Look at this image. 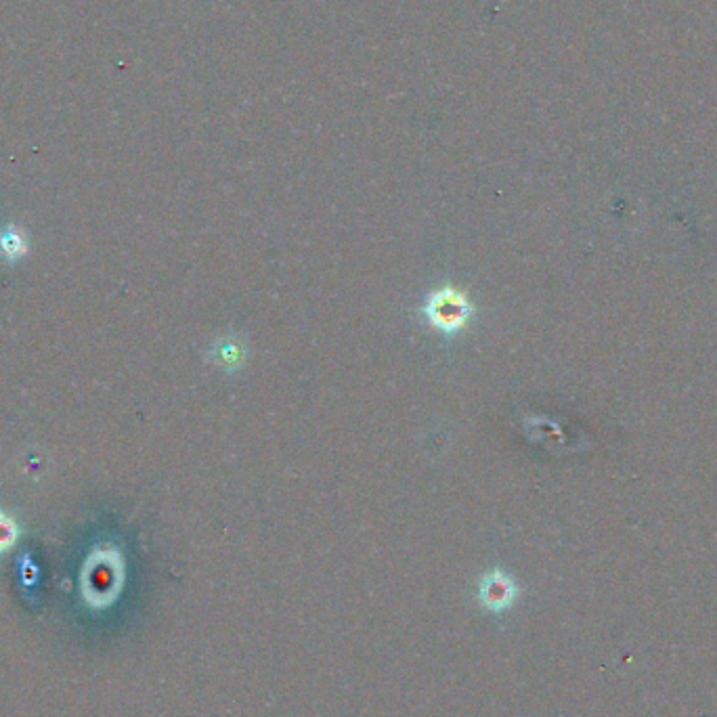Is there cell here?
Wrapping results in <instances>:
<instances>
[{"mask_svg":"<svg viewBox=\"0 0 717 717\" xmlns=\"http://www.w3.org/2000/svg\"><path fill=\"white\" fill-rule=\"evenodd\" d=\"M422 315L432 330H437L443 336H458L468 328L476 315V309L466 292L453 286H443L426 296Z\"/></svg>","mask_w":717,"mask_h":717,"instance_id":"cell-1","label":"cell"},{"mask_svg":"<svg viewBox=\"0 0 717 717\" xmlns=\"http://www.w3.org/2000/svg\"><path fill=\"white\" fill-rule=\"evenodd\" d=\"M208 357L212 363L225 369V372H235V369H239L246 363L248 349H246V344L235 334H225L223 338H219L210 346Z\"/></svg>","mask_w":717,"mask_h":717,"instance_id":"cell-2","label":"cell"},{"mask_svg":"<svg viewBox=\"0 0 717 717\" xmlns=\"http://www.w3.org/2000/svg\"><path fill=\"white\" fill-rule=\"evenodd\" d=\"M478 596H481L483 604H487L489 608H495L497 611V608H506L514 600L516 585L506 573L491 571L487 577H483Z\"/></svg>","mask_w":717,"mask_h":717,"instance_id":"cell-3","label":"cell"},{"mask_svg":"<svg viewBox=\"0 0 717 717\" xmlns=\"http://www.w3.org/2000/svg\"><path fill=\"white\" fill-rule=\"evenodd\" d=\"M28 252L30 244L24 231L13 225L0 229V256H5L9 263H15V260L28 256Z\"/></svg>","mask_w":717,"mask_h":717,"instance_id":"cell-4","label":"cell"},{"mask_svg":"<svg viewBox=\"0 0 717 717\" xmlns=\"http://www.w3.org/2000/svg\"><path fill=\"white\" fill-rule=\"evenodd\" d=\"M17 539H19L17 523L9 514L0 512V554L9 552L15 546Z\"/></svg>","mask_w":717,"mask_h":717,"instance_id":"cell-5","label":"cell"}]
</instances>
